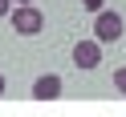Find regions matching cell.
<instances>
[{"instance_id":"5","label":"cell","mask_w":126,"mask_h":117,"mask_svg":"<svg viewBox=\"0 0 126 117\" xmlns=\"http://www.w3.org/2000/svg\"><path fill=\"white\" fill-rule=\"evenodd\" d=\"M114 89L126 97V65H122V69H114Z\"/></svg>"},{"instance_id":"2","label":"cell","mask_w":126,"mask_h":117,"mask_svg":"<svg viewBox=\"0 0 126 117\" xmlns=\"http://www.w3.org/2000/svg\"><path fill=\"white\" fill-rule=\"evenodd\" d=\"M122 16H118V12H106V8H98L94 12V36H98L102 44H114L118 36H122Z\"/></svg>"},{"instance_id":"1","label":"cell","mask_w":126,"mask_h":117,"mask_svg":"<svg viewBox=\"0 0 126 117\" xmlns=\"http://www.w3.org/2000/svg\"><path fill=\"white\" fill-rule=\"evenodd\" d=\"M12 28H16L20 36H37L45 28V12L37 8L33 0H25V4H16V8H12Z\"/></svg>"},{"instance_id":"6","label":"cell","mask_w":126,"mask_h":117,"mask_svg":"<svg viewBox=\"0 0 126 117\" xmlns=\"http://www.w3.org/2000/svg\"><path fill=\"white\" fill-rule=\"evenodd\" d=\"M102 4H106V0H81V8H85V12H98Z\"/></svg>"},{"instance_id":"4","label":"cell","mask_w":126,"mask_h":117,"mask_svg":"<svg viewBox=\"0 0 126 117\" xmlns=\"http://www.w3.org/2000/svg\"><path fill=\"white\" fill-rule=\"evenodd\" d=\"M57 97H61V77L45 73L33 81V101H57Z\"/></svg>"},{"instance_id":"8","label":"cell","mask_w":126,"mask_h":117,"mask_svg":"<svg viewBox=\"0 0 126 117\" xmlns=\"http://www.w3.org/2000/svg\"><path fill=\"white\" fill-rule=\"evenodd\" d=\"M0 97H4V73H0Z\"/></svg>"},{"instance_id":"9","label":"cell","mask_w":126,"mask_h":117,"mask_svg":"<svg viewBox=\"0 0 126 117\" xmlns=\"http://www.w3.org/2000/svg\"><path fill=\"white\" fill-rule=\"evenodd\" d=\"M12 4H25V0H12Z\"/></svg>"},{"instance_id":"3","label":"cell","mask_w":126,"mask_h":117,"mask_svg":"<svg viewBox=\"0 0 126 117\" xmlns=\"http://www.w3.org/2000/svg\"><path fill=\"white\" fill-rule=\"evenodd\" d=\"M73 65H77V69H98V65H102V41H98V36L73 44Z\"/></svg>"},{"instance_id":"7","label":"cell","mask_w":126,"mask_h":117,"mask_svg":"<svg viewBox=\"0 0 126 117\" xmlns=\"http://www.w3.org/2000/svg\"><path fill=\"white\" fill-rule=\"evenodd\" d=\"M12 12V0H0V16H8Z\"/></svg>"}]
</instances>
